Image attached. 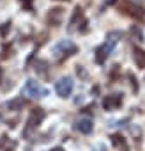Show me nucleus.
I'll return each instance as SVG.
<instances>
[{
    "label": "nucleus",
    "mask_w": 145,
    "mask_h": 151,
    "mask_svg": "<svg viewBox=\"0 0 145 151\" xmlns=\"http://www.w3.org/2000/svg\"><path fill=\"white\" fill-rule=\"evenodd\" d=\"M55 91H57V94L62 96V98L69 96V94L72 93V78H69V77L60 78V80L55 84Z\"/></svg>",
    "instance_id": "1"
},
{
    "label": "nucleus",
    "mask_w": 145,
    "mask_h": 151,
    "mask_svg": "<svg viewBox=\"0 0 145 151\" xmlns=\"http://www.w3.org/2000/svg\"><path fill=\"white\" fill-rule=\"evenodd\" d=\"M43 119H44V110H43V109H34V110L30 112V116H28V121H27V132L32 130V128H36ZM27 132H25V133H27Z\"/></svg>",
    "instance_id": "2"
},
{
    "label": "nucleus",
    "mask_w": 145,
    "mask_h": 151,
    "mask_svg": "<svg viewBox=\"0 0 145 151\" xmlns=\"http://www.w3.org/2000/svg\"><path fill=\"white\" fill-rule=\"evenodd\" d=\"M25 93H27L28 96H32V98H37V96H41V94H46V91H44V89L36 82V80H27Z\"/></svg>",
    "instance_id": "3"
},
{
    "label": "nucleus",
    "mask_w": 145,
    "mask_h": 151,
    "mask_svg": "<svg viewBox=\"0 0 145 151\" xmlns=\"http://www.w3.org/2000/svg\"><path fill=\"white\" fill-rule=\"evenodd\" d=\"M120 103H122V96L120 94H112V96L103 100V107L106 110H115V109L120 107Z\"/></svg>",
    "instance_id": "4"
},
{
    "label": "nucleus",
    "mask_w": 145,
    "mask_h": 151,
    "mask_svg": "<svg viewBox=\"0 0 145 151\" xmlns=\"http://www.w3.org/2000/svg\"><path fill=\"white\" fill-rule=\"evenodd\" d=\"M110 48H112V45H101L97 50H96V60L99 62V64H103L104 60H106V57H108V53H110Z\"/></svg>",
    "instance_id": "5"
},
{
    "label": "nucleus",
    "mask_w": 145,
    "mask_h": 151,
    "mask_svg": "<svg viewBox=\"0 0 145 151\" xmlns=\"http://www.w3.org/2000/svg\"><path fill=\"white\" fill-rule=\"evenodd\" d=\"M92 128H94V124H92L90 119H80V121L76 123V130L82 132V133H90Z\"/></svg>",
    "instance_id": "6"
},
{
    "label": "nucleus",
    "mask_w": 145,
    "mask_h": 151,
    "mask_svg": "<svg viewBox=\"0 0 145 151\" xmlns=\"http://www.w3.org/2000/svg\"><path fill=\"white\" fill-rule=\"evenodd\" d=\"M16 149V142L7 139L6 135L0 137V151H14Z\"/></svg>",
    "instance_id": "7"
},
{
    "label": "nucleus",
    "mask_w": 145,
    "mask_h": 151,
    "mask_svg": "<svg viewBox=\"0 0 145 151\" xmlns=\"http://www.w3.org/2000/svg\"><path fill=\"white\" fill-rule=\"evenodd\" d=\"M25 107V100L23 98H14L11 101H7V109L9 110H21Z\"/></svg>",
    "instance_id": "8"
},
{
    "label": "nucleus",
    "mask_w": 145,
    "mask_h": 151,
    "mask_svg": "<svg viewBox=\"0 0 145 151\" xmlns=\"http://www.w3.org/2000/svg\"><path fill=\"white\" fill-rule=\"evenodd\" d=\"M134 62L138 68H145V52L143 50H140V48L134 50Z\"/></svg>",
    "instance_id": "9"
},
{
    "label": "nucleus",
    "mask_w": 145,
    "mask_h": 151,
    "mask_svg": "<svg viewBox=\"0 0 145 151\" xmlns=\"http://www.w3.org/2000/svg\"><path fill=\"white\" fill-rule=\"evenodd\" d=\"M112 142H113L115 146H124V144H126L124 139H122L120 135H113V137H112Z\"/></svg>",
    "instance_id": "10"
},
{
    "label": "nucleus",
    "mask_w": 145,
    "mask_h": 151,
    "mask_svg": "<svg viewBox=\"0 0 145 151\" xmlns=\"http://www.w3.org/2000/svg\"><path fill=\"white\" fill-rule=\"evenodd\" d=\"M9 29H11V23H4V27H2V29H0V34H2V36H6Z\"/></svg>",
    "instance_id": "11"
},
{
    "label": "nucleus",
    "mask_w": 145,
    "mask_h": 151,
    "mask_svg": "<svg viewBox=\"0 0 145 151\" xmlns=\"http://www.w3.org/2000/svg\"><path fill=\"white\" fill-rule=\"evenodd\" d=\"M50 151H64L62 147H53V149H50Z\"/></svg>",
    "instance_id": "12"
}]
</instances>
